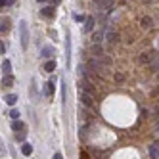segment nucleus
I'll use <instances>...</instances> for the list:
<instances>
[{
	"label": "nucleus",
	"instance_id": "1",
	"mask_svg": "<svg viewBox=\"0 0 159 159\" xmlns=\"http://www.w3.org/2000/svg\"><path fill=\"white\" fill-rule=\"evenodd\" d=\"M19 40H21V48L27 50L29 48V25L25 19L19 21Z\"/></svg>",
	"mask_w": 159,
	"mask_h": 159
},
{
	"label": "nucleus",
	"instance_id": "2",
	"mask_svg": "<svg viewBox=\"0 0 159 159\" xmlns=\"http://www.w3.org/2000/svg\"><path fill=\"white\" fill-rule=\"evenodd\" d=\"M65 48H67V52H65V63H67V67L71 65V39H69V35H67V39H65Z\"/></svg>",
	"mask_w": 159,
	"mask_h": 159
},
{
	"label": "nucleus",
	"instance_id": "3",
	"mask_svg": "<svg viewBox=\"0 0 159 159\" xmlns=\"http://www.w3.org/2000/svg\"><path fill=\"white\" fill-rule=\"evenodd\" d=\"M79 88H81V92H84V94H90V96L94 94V86L90 84L88 81H83L81 84H79Z\"/></svg>",
	"mask_w": 159,
	"mask_h": 159
},
{
	"label": "nucleus",
	"instance_id": "4",
	"mask_svg": "<svg viewBox=\"0 0 159 159\" xmlns=\"http://www.w3.org/2000/svg\"><path fill=\"white\" fill-rule=\"evenodd\" d=\"M8 31H10V19L2 17L0 19V33H8Z\"/></svg>",
	"mask_w": 159,
	"mask_h": 159
},
{
	"label": "nucleus",
	"instance_id": "5",
	"mask_svg": "<svg viewBox=\"0 0 159 159\" xmlns=\"http://www.w3.org/2000/svg\"><path fill=\"white\" fill-rule=\"evenodd\" d=\"M113 6V0H98V8L100 10H107Z\"/></svg>",
	"mask_w": 159,
	"mask_h": 159
},
{
	"label": "nucleus",
	"instance_id": "6",
	"mask_svg": "<svg viewBox=\"0 0 159 159\" xmlns=\"http://www.w3.org/2000/svg\"><path fill=\"white\" fill-rule=\"evenodd\" d=\"M54 52H56V50H54L52 46H44L40 54H42V58H52V56H54Z\"/></svg>",
	"mask_w": 159,
	"mask_h": 159
},
{
	"label": "nucleus",
	"instance_id": "7",
	"mask_svg": "<svg viewBox=\"0 0 159 159\" xmlns=\"http://www.w3.org/2000/svg\"><path fill=\"white\" fill-rule=\"evenodd\" d=\"M150 155H152V159H159V146L157 144L150 146Z\"/></svg>",
	"mask_w": 159,
	"mask_h": 159
},
{
	"label": "nucleus",
	"instance_id": "8",
	"mask_svg": "<svg viewBox=\"0 0 159 159\" xmlns=\"http://www.w3.org/2000/svg\"><path fill=\"white\" fill-rule=\"evenodd\" d=\"M23 129H25V125L21 123V121H14V123H12V130H14V132H21Z\"/></svg>",
	"mask_w": 159,
	"mask_h": 159
},
{
	"label": "nucleus",
	"instance_id": "9",
	"mask_svg": "<svg viewBox=\"0 0 159 159\" xmlns=\"http://www.w3.org/2000/svg\"><path fill=\"white\" fill-rule=\"evenodd\" d=\"M81 102L84 106H92V96L90 94H84V92H81Z\"/></svg>",
	"mask_w": 159,
	"mask_h": 159
},
{
	"label": "nucleus",
	"instance_id": "10",
	"mask_svg": "<svg viewBox=\"0 0 159 159\" xmlns=\"http://www.w3.org/2000/svg\"><path fill=\"white\" fill-rule=\"evenodd\" d=\"M152 58H153V54H152V52H148V54H142V56H140V63H148V61L152 63Z\"/></svg>",
	"mask_w": 159,
	"mask_h": 159
},
{
	"label": "nucleus",
	"instance_id": "11",
	"mask_svg": "<svg viewBox=\"0 0 159 159\" xmlns=\"http://www.w3.org/2000/svg\"><path fill=\"white\" fill-rule=\"evenodd\" d=\"M92 27H94V17H86V23H84V31H86V33H90V31H92Z\"/></svg>",
	"mask_w": 159,
	"mask_h": 159
},
{
	"label": "nucleus",
	"instance_id": "12",
	"mask_svg": "<svg viewBox=\"0 0 159 159\" xmlns=\"http://www.w3.org/2000/svg\"><path fill=\"white\" fill-rule=\"evenodd\" d=\"M54 88H56V84H54V79H52V81L46 83V94L48 96H54Z\"/></svg>",
	"mask_w": 159,
	"mask_h": 159
},
{
	"label": "nucleus",
	"instance_id": "13",
	"mask_svg": "<svg viewBox=\"0 0 159 159\" xmlns=\"http://www.w3.org/2000/svg\"><path fill=\"white\" fill-rule=\"evenodd\" d=\"M10 71H12V63H10V60H6L2 63V73L4 75H10Z\"/></svg>",
	"mask_w": 159,
	"mask_h": 159
},
{
	"label": "nucleus",
	"instance_id": "14",
	"mask_svg": "<svg viewBox=\"0 0 159 159\" xmlns=\"http://www.w3.org/2000/svg\"><path fill=\"white\" fill-rule=\"evenodd\" d=\"M40 14H42L44 17H52V16H54V8H50V6H48V8H42Z\"/></svg>",
	"mask_w": 159,
	"mask_h": 159
},
{
	"label": "nucleus",
	"instance_id": "15",
	"mask_svg": "<svg viewBox=\"0 0 159 159\" xmlns=\"http://www.w3.org/2000/svg\"><path fill=\"white\" fill-rule=\"evenodd\" d=\"M2 84H4V86H12V84H14V77H12V75H4Z\"/></svg>",
	"mask_w": 159,
	"mask_h": 159
},
{
	"label": "nucleus",
	"instance_id": "16",
	"mask_svg": "<svg viewBox=\"0 0 159 159\" xmlns=\"http://www.w3.org/2000/svg\"><path fill=\"white\" fill-rule=\"evenodd\" d=\"M4 100H6V104H8V106H14L16 102H17V96H16V94H8Z\"/></svg>",
	"mask_w": 159,
	"mask_h": 159
},
{
	"label": "nucleus",
	"instance_id": "17",
	"mask_svg": "<svg viewBox=\"0 0 159 159\" xmlns=\"http://www.w3.org/2000/svg\"><path fill=\"white\" fill-rule=\"evenodd\" d=\"M56 69V63L54 61H46V63H44V71H46V73H52Z\"/></svg>",
	"mask_w": 159,
	"mask_h": 159
},
{
	"label": "nucleus",
	"instance_id": "18",
	"mask_svg": "<svg viewBox=\"0 0 159 159\" xmlns=\"http://www.w3.org/2000/svg\"><path fill=\"white\" fill-rule=\"evenodd\" d=\"M21 152H23V155H31V153H33V146H31V144H23Z\"/></svg>",
	"mask_w": 159,
	"mask_h": 159
},
{
	"label": "nucleus",
	"instance_id": "19",
	"mask_svg": "<svg viewBox=\"0 0 159 159\" xmlns=\"http://www.w3.org/2000/svg\"><path fill=\"white\" fill-rule=\"evenodd\" d=\"M150 67L153 71H157L159 69V56H155V60H152V63H150Z\"/></svg>",
	"mask_w": 159,
	"mask_h": 159
},
{
	"label": "nucleus",
	"instance_id": "20",
	"mask_svg": "<svg viewBox=\"0 0 159 159\" xmlns=\"http://www.w3.org/2000/svg\"><path fill=\"white\" fill-rule=\"evenodd\" d=\"M117 37H119V35H117V33H113V31L107 33V40H109V42H117Z\"/></svg>",
	"mask_w": 159,
	"mask_h": 159
},
{
	"label": "nucleus",
	"instance_id": "21",
	"mask_svg": "<svg viewBox=\"0 0 159 159\" xmlns=\"http://www.w3.org/2000/svg\"><path fill=\"white\" fill-rule=\"evenodd\" d=\"M142 27H146V29L152 27V17H144V19H142Z\"/></svg>",
	"mask_w": 159,
	"mask_h": 159
},
{
	"label": "nucleus",
	"instance_id": "22",
	"mask_svg": "<svg viewBox=\"0 0 159 159\" xmlns=\"http://www.w3.org/2000/svg\"><path fill=\"white\" fill-rule=\"evenodd\" d=\"M10 117H12L14 121H17V119H19V111H17V109H12V111H10Z\"/></svg>",
	"mask_w": 159,
	"mask_h": 159
},
{
	"label": "nucleus",
	"instance_id": "23",
	"mask_svg": "<svg viewBox=\"0 0 159 159\" xmlns=\"http://www.w3.org/2000/svg\"><path fill=\"white\" fill-rule=\"evenodd\" d=\"M92 52H94V54H98V58H100V56H102V46H96V44H94Z\"/></svg>",
	"mask_w": 159,
	"mask_h": 159
},
{
	"label": "nucleus",
	"instance_id": "24",
	"mask_svg": "<svg viewBox=\"0 0 159 159\" xmlns=\"http://www.w3.org/2000/svg\"><path fill=\"white\" fill-rule=\"evenodd\" d=\"M115 81H117V83H123V81H125V77H123L121 73H117V75H115Z\"/></svg>",
	"mask_w": 159,
	"mask_h": 159
},
{
	"label": "nucleus",
	"instance_id": "25",
	"mask_svg": "<svg viewBox=\"0 0 159 159\" xmlns=\"http://www.w3.org/2000/svg\"><path fill=\"white\" fill-rule=\"evenodd\" d=\"M92 39H94V42L102 40V33H94V37H92Z\"/></svg>",
	"mask_w": 159,
	"mask_h": 159
},
{
	"label": "nucleus",
	"instance_id": "26",
	"mask_svg": "<svg viewBox=\"0 0 159 159\" xmlns=\"http://www.w3.org/2000/svg\"><path fill=\"white\" fill-rule=\"evenodd\" d=\"M0 155H6V150H4V144L0 142Z\"/></svg>",
	"mask_w": 159,
	"mask_h": 159
},
{
	"label": "nucleus",
	"instance_id": "27",
	"mask_svg": "<svg viewBox=\"0 0 159 159\" xmlns=\"http://www.w3.org/2000/svg\"><path fill=\"white\" fill-rule=\"evenodd\" d=\"M4 52H6V46H4V42L0 40V54H4Z\"/></svg>",
	"mask_w": 159,
	"mask_h": 159
},
{
	"label": "nucleus",
	"instance_id": "28",
	"mask_svg": "<svg viewBox=\"0 0 159 159\" xmlns=\"http://www.w3.org/2000/svg\"><path fill=\"white\" fill-rule=\"evenodd\" d=\"M54 159H63V157H61V153H54Z\"/></svg>",
	"mask_w": 159,
	"mask_h": 159
},
{
	"label": "nucleus",
	"instance_id": "29",
	"mask_svg": "<svg viewBox=\"0 0 159 159\" xmlns=\"http://www.w3.org/2000/svg\"><path fill=\"white\" fill-rule=\"evenodd\" d=\"M8 4V0H0V8H2V6H6Z\"/></svg>",
	"mask_w": 159,
	"mask_h": 159
},
{
	"label": "nucleus",
	"instance_id": "30",
	"mask_svg": "<svg viewBox=\"0 0 159 159\" xmlns=\"http://www.w3.org/2000/svg\"><path fill=\"white\" fill-rule=\"evenodd\" d=\"M155 111H157V115H159V106H157V107H155Z\"/></svg>",
	"mask_w": 159,
	"mask_h": 159
},
{
	"label": "nucleus",
	"instance_id": "31",
	"mask_svg": "<svg viewBox=\"0 0 159 159\" xmlns=\"http://www.w3.org/2000/svg\"><path fill=\"white\" fill-rule=\"evenodd\" d=\"M39 2H46V0H39Z\"/></svg>",
	"mask_w": 159,
	"mask_h": 159
},
{
	"label": "nucleus",
	"instance_id": "32",
	"mask_svg": "<svg viewBox=\"0 0 159 159\" xmlns=\"http://www.w3.org/2000/svg\"><path fill=\"white\" fill-rule=\"evenodd\" d=\"M157 130H159V123H157Z\"/></svg>",
	"mask_w": 159,
	"mask_h": 159
},
{
	"label": "nucleus",
	"instance_id": "33",
	"mask_svg": "<svg viewBox=\"0 0 159 159\" xmlns=\"http://www.w3.org/2000/svg\"><path fill=\"white\" fill-rule=\"evenodd\" d=\"M157 79H159V73H157Z\"/></svg>",
	"mask_w": 159,
	"mask_h": 159
},
{
	"label": "nucleus",
	"instance_id": "34",
	"mask_svg": "<svg viewBox=\"0 0 159 159\" xmlns=\"http://www.w3.org/2000/svg\"><path fill=\"white\" fill-rule=\"evenodd\" d=\"M146 2H150V0H146Z\"/></svg>",
	"mask_w": 159,
	"mask_h": 159
},
{
	"label": "nucleus",
	"instance_id": "35",
	"mask_svg": "<svg viewBox=\"0 0 159 159\" xmlns=\"http://www.w3.org/2000/svg\"><path fill=\"white\" fill-rule=\"evenodd\" d=\"M96 2H98V0H96Z\"/></svg>",
	"mask_w": 159,
	"mask_h": 159
},
{
	"label": "nucleus",
	"instance_id": "36",
	"mask_svg": "<svg viewBox=\"0 0 159 159\" xmlns=\"http://www.w3.org/2000/svg\"><path fill=\"white\" fill-rule=\"evenodd\" d=\"M157 146H159V144H157Z\"/></svg>",
	"mask_w": 159,
	"mask_h": 159
}]
</instances>
